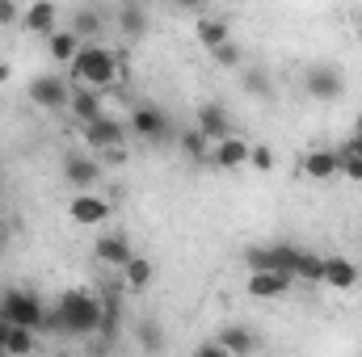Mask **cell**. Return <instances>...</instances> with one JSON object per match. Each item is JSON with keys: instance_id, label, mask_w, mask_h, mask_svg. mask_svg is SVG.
<instances>
[{"instance_id": "obj_1", "label": "cell", "mask_w": 362, "mask_h": 357, "mask_svg": "<svg viewBox=\"0 0 362 357\" xmlns=\"http://www.w3.org/2000/svg\"><path fill=\"white\" fill-rule=\"evenodd\" d=\"M42 328L64 332V337H93L101 328V298L89 290H64L59 303L47 311Z\"/></svg>"}, {"instance_id": "obj_2", "label": "cell", "mask_w": 362, "mask_h": 357, "mask_svg": "<svg viewBox=\"0 0 362 357\" xmlns=\"http://www.w3.org/2000/svg\"><path fill=\"white\" fill-rule=\"evenodd\" d=\"M118 55L105 47V42H85L81 55L72 59V80L76 89H97V92H110L118 89Z\"/></svg>"}, {"instance_id": "obj_3", "label": "cell", "mask_w": 362, "mask_h": 357, "mask_svg": "<svg viewBox=\"0 0 362 357\" xmlns=\"http://www.w3.org/2000/svg\"><path fill=\"white\" fill-rule=\"evenodd\" d=\"M0 320H4L8 328H30V332H38L42 320H47V307H42V298L30 294V290H4V294H0Z\"/></svg>"}, {"instance_id": "obj_4", "label": "cell", "mask_w": 362, "mask_h": 357, "mask_svg": "<svg viewBox=\"0 0 362 357\" xmlns=\"http://www.w3.org/2000/svg\"><path fill=\"white\" fill-rule=\"evenodd\" d=\"M127 126H131V135H139V139H148V143H165V139H173V122H169V114H165L160 105H152V101L135 105Z\"/></svg>"}, {"instance_id": "obj_5", "label": "cell", "mask_w": 362, "mask_h": 357, "mask_svg": "<svg viewBox=\"0 0 362 357\" xmlns=\"http://www.w3.org/2000/svg\"><path fill=\"white\" fill-rule=\"evenodd\" d=\"M194 131H198L211 147L236 135V131H232V114H228L219 101H202V105H198V114H194Z\"/></svg>"}, {"instance_id": "obj_6", "label": "cell", "mask_w": 362, "mask_h": 357, "mask_svg": "<svg viewBox=\"0 0 362 357\" xmlns=\"http://www.w3.org/2000/svg\"><path fill=\"white\" fill-rule=\"evenodd\" d=\"M127 139H131V126L122 118H114V114H101L93 126H85V143H89L93 152H114Z\"/></svg>"}, {"instance_id": "obj_7", "label": "cell", "mask_w": 362, "mask_h": 357, "mask_svg": "<svg viewBox=\"0 0 362 357\" xmlns=\"http://www.w3.org/2000/svg\"><path fill=\"white\" fill-rule=\"evenodd\" d=\"M30 101L38 109H64L72 101V85L64 76H55V72H42V76L30 80Z\"/></svg>"}, {"instance_id": "obj_8", "label": "cell", "mask_w": 362, "mask_h": 357, "mask_svg": "<svg viewBox=\"0 0 362 357\" xmlns=\"http://www.w3.org/2000/svg\"><path fill=\"white\" fill-rule=\"evenodd\" d=\"M308 92L316 97V101H341V92H346V76L333 68V63H316V68H308Z\"/></svg>"}, {"instance_id": "obj_9", "label": "cell", "mask_w": 362, "mask_h": 357, "mask_svg": "<svg viewBox=\"0 0 362 357\" xmlns=\"http://www.w3.org/2000/svg\"><path fill=\"white\" fill-rule=\"evenodd\" d=\"M93 257H97L105 269H127L131 261H135V253H131V240H127L122 231L97 236V244H93Z\"/></svg>"}, {"instance_id": "obj_10", "label": "cell", "mask_w": 362, "mask_h": 357, "mask_svg": "<svg viewBox=\"0 0 362 357\" xmlns=\"http://www.w3.org/2000/svg\"><path fill=\"white\" fill-rule=\"evenodd\" d=\"M68 219H72L76 227H101V223L110 219V202L97 198V193H76V198L68 202Z\"/></svg>"}, {"instance_id": "obj_11", "label": "cell", "mask_w": 362, "mask_h": 357, "mask_svg": "<svg viewBox=\"0 0 362 357\" xmlns=\"http://www.w3.org/2000/svg\"><path fill=\"white\" fill-rule=\"evenodd\" d=\"M249 152H253V147H249L245 139L232 135V139H223V143L211 147V169H219V173H236V169L249 164Z\"/></svg>"}, {"instance_id": "obj_12", "label": "cell", "mask_w": 362, "mask_h": 357, "mask_svg": "<svg viewBox=\"0 0 362 357\" xmlns=\"http://www.w3.org/2000/svg\"><path fill=\"white\" fill-rule=\"evenodd\" d=\"M68 109H72V118H76V122H81V131H85V126H93V122L105 114V92H97V89H72Z\"/></svg>"}, {"instance_id": "obj_13", "label": "cell", "mask_w": 362, "mask_h": 357, "mask_svg": "<svg viewBox=\"0 0 362 357\" xmlns=\"http://www.w3.org/2000/svg\"><path fill=\"white\" fill-rule=\"evenodd\" d=\"M215 345L228 357H245V353L257 349V337H253V328H245V324H228V328L215 332Z\"/></svg>"}, {"instance_id": "obj_14", "label": "cell", "mask_w": 362, "mask_h": 357, "mask_svg": "<svg viewBox=\"0 0 362 357\" xmlns=\"http://www.w3.org/2000/svg\"><path fill=\"white\" fill-rule=\"evenodd\" d=\"M114 25H118L127 38H144V34H148V25H152V17H148V8H144V4L122 0V4H114Z\"/></svg>"}, {"instance_id": "obj_15", "label": "cell", "mask_w": 362, "mask_h": 357, "mask_svg": "<svg viewBox=\"0 0 362 357\" xmlns=\"http://www.w3.org/2000/svg\"><path fill=\"white\" fill-rule=\"evenodd\" d=\"M21 21H25V30H30V34L51 38V34H55V21H59V8H55L51 0H38V4H30V8L21 13Z\"/></svg>"}, {"instance_id": "obj_16", "label": "cell", "mask_w": 362, "mask_h": 357, "mask_svg": "<svg viewBox=\"0 0 362 357\" xmlns=\"http://www.w3.org/2000/svg\"><path fill=\"white\" fill-rule=\"evenodd\" d=\"M64 177H68V185H72L76 193H89V185L101 177V164H97V160H89V156H68Z\"/></svg>"}, {"instance_id": "obj_17", "label": "cell", "mask_w": 362, "mask_h": 357, "mask_svg": "<svg viewBox=\"0 0 362 357\" xmlns=\"http://www.w3.org/2000/svg\"><path fill=\"white\" fill-rule=\"evenodd\" d=\"M325 286L333 290H354L358 286V265L350 257H325Z\"/></svg>"}, {"instance_id": "obj_18", "label": "cell", "mask_w": 362, "mask_h": 357, "mask_svg": "<svg viewBox=\"0 0 362 357\" xmlns=\"http://www.w3.org/2000/svg\"><path fill=\"white\" fill-rule=\"evenodd\" d=\"M341 173V164H337V152H329V147H316V152H308L303 156V177L312 181H329Z\"/></svg>"}, {"instance_id": "obj_19", "label": "cell", "mask_w": 362, "mask_h": 357, "mask_svg": "<svg viewBox=\"0 0 362 357\" xmlns=\"http://www.w3.org/2000/svg\"><path fill=\"white\" fill-rule=\"evenodd\" d=\"M291 290L286 273H249V294L253 298H282Z\"/></svg>"}, {"instance_id": "obj_20", "label": "cell", "mask_w": 362, "mask_h": 357, "mask_svg": "<svg viewBox=\"0 0 362 357\" xmlns=\"http://www.w3.org/2000/svg\"><path fill=\"white\" fill-rule=\"evenodd\" d=\"M81 47H85V42H81L72 30H55V34L47 38V51H51V59H55V63H68V68H72V59L81 55Z\"/></svg>"}, {"instance_id": "obj_21", "label": "cell", "mask_w": 362, "mask_h": 357, "mask_svg": "<svg viewBox=\"0 0 362 357\" xmlns=\"http://www.w3.org/2000/svg\"><path fill=\"white\" fill-rule=\"evenodd\" d=\"M72 34H76L81 42H93L97 34H105V13H101V8H76V17H72Z\"/></svg>"}, {"instance_id": "obj_22", "label": "cell", "mask_w": 362, "mask_h": 357, "mask_svg": "<svg viewBox=\"0 0 362 357\" xmlns=\"http://www.w3.org/2000/svg\"><path fill=\"white\" fill-rule=\"evenodd\" d=\"M198 42H202L206 51H219L223 42H232L228 21H223V17H202V21H198Z\"/></svg>"}, {"instance_id": "obj_23", "label": "cell", "mask_w": 362, "mask_h": 357, "mask_svg": "<svg viewBox=\"0 0 362 357\" xmlns=\"http://www.w3.org/2000/svg\"><path fill=\"white\" fill-rule=\"evenodd\" d=\"M291 282H325V257L299 248V257H295V265H291Z\"/></svg>"}, {"instance_id": "obj_24", "label": "cell", "mask_w": 362, "mask_h": 357, "mask_svg": "<svg viewBox=\"0 0 362 357\" xmlns=\"http://www.w3.org/2000/svg\"><path fill=\"white\" fill-rule=\"evenodd\" d=\"M122 277H127V286H131V290H148V286H152V277H156V265H152L148 257H135L131 265L122 269Z\"/></svg>"}, {"instance_id": "obj_25", "label": "cell", "mask_w": 362, "mask_h": 357, "mask_svg": "<svg viewBox=\"0 0 362 357\" xmlns=\"http://www.w3.org/2000/svg\"><path fill=\"white\" fill-rule=\"evenodd\" d=\"M38 345V337L30 328H8V341H4V353L8 357H30Z\"/></svg>"}, {"instance_id": "obj_26", "label": "cell", "mask_w": 362, "mask_h": 357, "mask_svg": "<svg viewBox=\"0 0 362 357\" xmlns=\"http://www.w3.org/2000/svg\"><path fill=\"white\" fill-rule=\"evenodd\" d=\"M139 349H144L148 357H160V349H165V332H160L156 320H144V324H139Z\"/></svg>"}, {"instance_id": "obj_27", "label": "cell", "mask_w": 362, "mask_h": 357, "mask_svg": "<svg viewBox=\"0 0 362 357\" xmlns=\"http://www.w3.org/2000/svg\"><path fill=\"white\" fill-rule=\"evenodd\" d=\"M181 152H185L194 164H211V143H206L198 131H185V135H181Z\"/></svg>"}, {"instance_id": "obj_28", "label": "cell", "mask_w": 362, "mask_h": 357, "mask_svg": "<svg viewBox=\"0 0 362 357\" xmlns=\"http://www.w3.org/2000/svg\"><path fill=\"white\" fill-rule=\"evenodd\" d=\"M245 92L257 97V101H274V85L262 68H249V72H245Z\"/></svg>"}, {"instance_id": "obj_29", "label": "cell", "mask_w": 362, "mask_h": 357, "mask_svg": "<svg viewBox=\"0 0 362 357\" xmlns=\"http://www.w3.org/2000/svg\"><path fill=\"white\" fill-rule=\"evenodd\" d=\"M211 59H215V68H240V59H245V51H240L236 42H223L219 51H211Z\"/></svg>"}, {"instance_id": "obj_30", "label": "cell", "mask_w": 362, "mask_h": 357, "mask_svg": "<svg viewBox=\"0 0 362 357\" xmlns=\"http://www.w3.org/2000/svg\"><path fill=\"white\" fill-rule=\"evenodd\" d=\"M101 337H114L118 332V298H101Z\"/></svg>"}, {"instance_id": "obj_31", "label": "cell", "mask_w": 362, "mask_h": 357, "mask_svg": "<svg viewBox=\"0 0 362 357\" xmlns=\"http://www.w3.org/2000/svg\"><path fill=\"white\" fill-rule=\"evenodd\" d=\"M337 164H341V177H350V181H358L362 185V160L358 156H350V152L337 147Z\"/></svg>"}, {"instance_id": "obj_32", "label": "cell", "mask_w": 362, "mask_h": 357, "mask_svg": "<svg viewBox=\"0 0 362 357\" xmlns=\"http://www.w3.org/2000/svg\"><path fill=\"white\" fill-rule=\"evenodd\" d=\"M249 169L253 173H274V152L270 147H253L249 152Z\"/></svg>"}, {"instance_id": "obj_33", "label": "cell", "mask_w": 362, "mask_h": 357, "mask_svg": "<svg viewBox=\"0 0 362 357\" xmlns=\"http://www.w3.org/2000/svg\"><path fill=\"white\" fill-rule=\"evenodd\" d=\"M17 21H21V4L0 0V25H17Z\"/></svg>"}, {"instance_id": "obj_34", "label": "cell", "mask_w": 362, "mask_h": 357, "mask_svg": "<svg viewBox=\"0 0 362 357\" xmlns=\"http://www.w3.org/2000/svg\"><path fill=\"white\" fill-rule=\"evenodd\" d=\"M101 160H105V164H122V160H127V147H114V152H101Z\"/></svg>"}, {"instance_id": "obj_35", "label": "cell", "mask_w": 362, "mask_h": 357, "mask_svg": "<svg viewBox=\"0 0 362 357\" xmlns=\"http://www.w3.org/2000/svg\"><path fill=\"white\" fill-rule=\"evenodd\" d=\"M194 357H223V349L211 341V345H202V349H194Z\"/></svg>"}, {"instance_id": "obj_36", "label": "cell", "mask_w": 362, "mask_h": 357, "mask_svg": "<svg viewBox=\"0 0 362 357\" xmlns=\"http://www.w3.org/2000/svg\"><path fill=\"white\" fill-rule=\"evenodd\" d=\"M350 139H362V114L354 118V126H350Z\"/></svg>"}, {"instance_id": "obj_37", "label": "cell", "mask_w": 362, "mask_h": 357, "mask_svg": "<svg viewBox=\"0 0 362 357\" xmlns=\"http://www.w3.org/2000/svg\"><path fill=\"white\" fill-rule=\"evenodd\" d=\"M8 76H13V68H8V63H4V59H0V85H4V80H8Z\"/></svg>"}, {"instance_id": "obj_38", "label": "cell", "mask_w": 362, "mask_h": 357, "mask_svg": "<svg viewBox=\"0 0 362 357\" xmlns=\"http://www.w3.org/2000/svg\"><path fill=\"white\" fill-rule=\"evenodd\" d=\"M4 341H8V324L0 320V353H4Z\"/></svg>"}, {"instance_id": "obj_39", "label": "cell", "mask_w": 362, "mask_h": 357, "mask_svg": "<svg viewBox=\"0 0 362 357\" xmlns=\"http://www.w3.org/2000/svg\"><path fill=\"white\" fill-rule=\"evenodd\" d=\"M223 357H228V353H223Z\"/></svg>"}]
</instances>
